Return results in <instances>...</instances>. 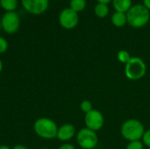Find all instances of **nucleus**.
Segmentation results:
<instances>
[{"label":"nucleus","instance_id":"obj_16","mask_svg":"<svg viewBox=\"0 0 150 149\" xmlns=\"http://www.w3.org/2000/svg\"><path fill=\"white\" fill-rule=\"evenodd\" d=\"M117 58L120 62L126 64L131 59V55H130L129 52H127V50H120L117 54Z\"/></svg>","mask_w":150,"mask_h":149},{"label":"nucleus","instance_id":"obj_13","mask_svg":"<svg viewBox=\"0 0 150 149\" xmlns=\"http://www.w3.org/2000/svg\"><path fill=\"white\" fill-rule=\"evenodd\" d=\"M94 13L98 18H104L109 14V6L105 4L98 3L94 7Z\"/></svg>","mask_w":150,"mask_h":149},{"label":"nucleus","instance_id":"obj_3","mask_svg":"<svg viewBox=\"0 0 150 149\" xmlns=\"http://www.w3.org/2000/svg\"><path fill=\"white\" fill-rule=\"evenodd\" d=\"M145 133L144 125L138 119H130L126 120L120 128L122 137L128 141H141Z\"/></svg>","mask_w":150,"mask_h":149},{"label":"nucleus","instance_id":"obj_19","mask_svg":"<svg viewBox=\"0 0 150 149\" xmlns=\"http://www.w3.org/2000/svg\"><path fill=\"white\" fill-rule=\"evenodd\" d=\"M7 49H8V42H7V40L4 37L0 36V54L5 53L7 51Z\"/></svg>","mask_w":150,"mask_h":149},{"label":"nucleus","instance_id":"obj_26","mask_svg":"<svg viewBox=\"0 0 150 149\" xmlns=\"http://www.w3.org/2000/svg\"><path fill=\"white\" fill-rule=\"evenodd\" d=\"M3 68H4V66H3V61H2V60L0 59V73H1L2 70H3Z\"/></svg>","mask_w":150,"mask_h":149},{"label":"nucleus","instance_id":"obj_9","mask_svg":"<svg viewBox=\"0 0 150 149\" xmlns=\"http://www.w3.org/2000/svg\"><path fill=\"white\" fill-rule=\"evenodd\" d=\"M84 123L87 128L97 132L103 127L105 124V119L103 114L98 110L93 109L92 111L85 114Z\"/></svg>","mask_w":150,"mask_h":149},{"label":"nucleus","instance_id":"obj_8","mask_svg":"<svg viewBox=\"0 0 150 149\" xmlns=\"http://www.w3.org/2000/svg\"><path fill=\"white\" fill-rule=\"evenodd\" d=\"M23 8L30 14L40 15L49 6V0H21Z\"/></svg>","mask_w":150,"mask_h":149},{"label":"nucleus","instance_id":"obj_27","mask_svg":"<svg viewBox=\"0 0 150 149\" xmlns=\"http://www.w3.org/2000/svg\"><path fill=\"white\" fill-rule=\"evenodd\" d=\"M40 149H50V148H40Z\"/></svg>","mask_w":150,"mask_h":149},{"label":"nucleus","instance_id":"obj_2","mask_svg":"<svg viewBox=\"0 0 150 149\" xmlns=\"http://www.w3.org/2000/svg\"><path fill=\"white\" fill-rule=\"evenodd\" d=\"M33 131L37 136L41 139L53 140L56 138L58 126L53 119L42 117L35 120L33 124Z\"/></svg>","mask_w":150,"mask_h":149},{"label":"nucleus","instance_id":"obj_24","mask_svg":"<svg viewBox=\"0 0 150 149\" xmlns=\"http://www.w3.org/2000/svg\"><path fill=\"white\" fill-rule=\"evenodd\" d=\"M98 3L99 4H108L110 2H112V0H96Z\"/></svg>","mask_w":150,"mask_h":149},{"label":"nucleus","instance_id":"obj_10","mask_svg":"<svg viewBox=\"0 0 150 149\" xmlns=\"http://www.w3.org/2000/svg\"><path fill=\"white\" fill-rule=\"evenodd\" d=\"M76 135V128L72 124H64L58 127L56 138L61 141H69Z\"/></svg>","mask_w":150,"mask_h":149},{"label":"nucleus","instance_id":"obj_22","mask_svg":"<svg viewBox=\"0 0 150 149\" xmlns=\"http://www.w3.org/2000/svg\"><path fill=\"white\" fill-rule=\"evenodd\" d=\"M143 1V5L149 10V11H150V0H142Z\"/></svg>","mask_w":150,"mask_h":149},{"label":"nucleus","instance_id":"obj_11","mask_svg":"<svg viewBox=\"0 0 150 149\" xmlns=\"http://www.w3.org/2000/svg\"><path fill=\"white\" fill-rule=\"evenodd\" d=\"M112 6L118 12L127 13L133 6L132 0H112Z\"/></svg>","mask_w":150,"mask_h":149},{"label":"nucleus","instance_id":"obj_17","mask_svg":"<svg viewBox=\"0 0 150 149\" xmlns=\"http://www.w3.org/2000/svg\"><path fill=\"white\" fill-rule=\"evenodd\" d=\"M126 149H144V144L142 141H129L126 147Z\"/></svg>","mask_w":150,"mask_h":149},{"label":"nucleus","instance_id":"obj_12","mask_svg":"<svg viewBox=\"0 0 150 149\" xmlns=\"http://www.w3.org/2000/svg\"><path fill=\"white\" fill-rule=\"evenodd\" d=\"M112 24L116 27H123L126 24H127V14L122 12L115 11L112 16Z\"/></svg>","mask_w":150,"mask_h":149},{"label":"nucleus","instance_id":"obj_28","mask_svg":"<svg viewBox=\"0 0 150 149\" xmlns=\"http://www.w3.org/2000/svg\"><path fill=\"white\" fill-rule=\"evenodd\" d=\"M1 28H2V26H1V21H0V30H1Z\"/></svg>","mask_w":150,"mask_h":149},{"label":"nucleus","instance_id":"obj_18","mask_svg":"<svg viewBox=\"0 0 150 149\" xmlns=\"http://www.w3.org/2000/svg\"><path fill=\"white\" fill-rule=\"evenodd\" d=\"M80 108H81L82 112H84L85 114L88 113V112H90L91 111L93 110V108H92V104H91L89 100H83V101L81 103V105H80Z\"/></svg>","mask_w":150,"mask_h":149},{"label":"nucleus","instance_id":"obj_15","mask_svg":"<svg viewBox=\"0 0 150 149\" xmlns=\"http://www.w3.org/2000/svg\"><path fill=\"white\" fill-rule=\"evenodd\" d=\"M18 4V0H0L1 7L6 11H15Z\"/></svg>","mask_w":150,"mask_h":149},{"label":"nucleus","instance_id":"obj_25","mask_svg":"<svg viewBox=\"0 0 150 149\" xmlns=\"http://www.w3.org/2000/svg\"><path fill=\"white\" fill-rule=\"evenodd\" d=\"M0 149H11V148L6 145H0Z\"/></svg>","mask_w":150,"mask_h":149},{"label":"nucleus","instance_id":"obj_14","mask_svg":"<svg viewBox=\"0 0 150 149\" xmlns=\"http://www.w3.org/2000/svg\"><path fill=\"white\" fill-rule=\"evenodd\" d=\"M86 0H70L69 2V8L77 13L83 11L86 8Z\"/></svg>","mask_w":150,"mask_h":149},{"label":"nucleus","instance_id":"obj_29","mask_svg":"<svg viewBox=\"0 0 150 149\" xmlns=\"http://www.w3.org/2000/svg\"><path fill=\"white\" fill-rule=\"evenodd\" d=\"M149 149H150V148H149Z\"/></svg>","mask_w":150,"mask_h":149},{"label":"nucleus","instance_id":"obj_1","mask_svg":"<svg viewBox=\"0 0 150 149\" xmlns=\"http://www.w3.org/2000/svg\"><path fill=\"white\" fill-rule=\"evenodd\" d=\"M126 14L127 24L133 28H142L150 20V11L142 4L133 5Z\"/></svg>","mask_w":150,"mask_h":149},{"label":"nucleus","instance_id":"obj_23","mask_svg":"<svg viewBox=\"0 0 150 149\" xmlns=\"http://www.w3.org/2000/svg\"><path fill=\"white\" fill-rule=\"evenodd\" d=\"M11 149H29L27 147H25V146H24V145H20V144H18V145H16V146H14L13 148H11Z\"/></svg>","mask_w":150,"mask_h":149},{"label":"nucleus","instance_id":"obj_20","mask_svg":"<svg viewBox=\"0 0 150 149\" xmlns=\"http://www.w3.org/2000/svg\"><path fill=\"white\" fill-rule=\"evenodd\" d=\"M142 140V143L150 148V129L145 131Z\"/></svg>","mask_w":150,"mask_h":149},{"label":"nucleus","instance_id":"obj_7","mask_svg":"<svg viewBox=\"0 0 150 149\" xmlns=\"http://www.w3.org/2000/svg\"><path fill=\"white\" fill-rule=\"evenodd\" d=\"M58 20L62 28L66 30H72L76 27L79 23V15L77 12L69 7L63 9L60 12Z\"/></svg>","mask_w":150,"mask_h":149},{"label":"nucleus","instance_id":"obj_21","mask_svg":"<svg viewBox=\"0 0 150 149\" xmlns=\"http://www.w3.org/2000/svg\"><path fill=\"white\" fill-rule=\"evenodd\" d=\"M58 149H76V148L74 147V145L70 143H64L62 146H60Z\"/></svg>","mask_w":150,"mask_h":149},{"label":"nucleus","instance_id":"obj_5","mask_svg":"<svg viewBox=\"0 0 150 149\" xmlns=\"http://www.w3.org/2000/svg\"><path fill=\"white\" fill-rule=\"evenodd\" d=\"M76 142L83 149H94L98 143L96 132L84 127L76 133Z\"/></svg>","mask_w":150,"mask_h":149},{"label":"nucleus","instance_id":"obj_4","mask_svg":"<svg viewBox=\"0 0 150 149\" xmlns=\"http://www.w3.org/2000/svg\"><path fill=\"white\" fill-rule=\"evenodd\" d=\"M146 73L147 65L140 57H131L129 61L125 64V75L129 80H140L143 78Z\"/></svg>","mask_w":150,"mask_h":149},{"label":"nucleus","instance_id":"obj_6","mask_svg":"<svg viewBox=\"0 0 150 149\" xmlns=\"http://www.w3.org/2000/svg\"><path fill=\"white\" fill-rule=\"evenodd\" d=\"M0 21L2 29L8 34H13L19 29L20 18L16 11H6Z\"/></svg>","mask_w":150,"mask_h":149}]
</instances>
